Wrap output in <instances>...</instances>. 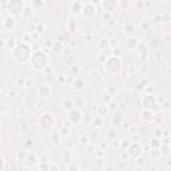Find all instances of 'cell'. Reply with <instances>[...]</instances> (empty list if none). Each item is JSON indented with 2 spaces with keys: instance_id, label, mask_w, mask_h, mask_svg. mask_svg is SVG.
<instances>
[{
  "instance_id": "3",
  "label": "cell",
  "mask_w": 171,
  "mask_h": 171,
  "mask_svg": "<svg viewBox=\"0 0 171 171\" xmlns=\"http://www.w3.org/2000/svg\"><path fill=\"white\" fill-rule=\"evenodd\" d=\"M120 67H122V62H120V59L116 58V56H112V55H111L110 58H107V60L104 62L106 71L110 72V74H116L118 71L120 70Z\"/></svg>"
},
{
  "instance_id": "35",
  "label": "cell",
  "mask_w": 171,
  "mask_h": 171,
  "mask_svg": "<svg viewBox=\"0 0 171 171\" xmlns=\"http://www.w3.org/2000/svg\"><path fill=\"white\" fill-rule=\"evenodd\" d=\"M49 171H58V166H51Z\"/></svg>"
},
{
  "instance_id": "42",
  "label": "cell",
  "mask_w": 171,
  "mask_h": 171,
  "mask_svg": "<svg viewBox=\"0 0 171 171\" xmlns=\"http://www.w3.org/2000/svg\"><path fill=\"white\" fill-rule=\"evenodd\" d=\"M3 14V8H2V5H0V15Z\"/></svg>"
},
{
  "instance_id": "6",
  "label": "cell",
  "mask_w": 171,
  "mask_h": 171,
  "mask_svg": "<svg viewBox=\"0 0 171 171\" xmlns=\"http://www.w3.org/2000/svg\"><path fill=\"white\" fill-rule=\"evenodd\" d=\"M39 124L44 130H48L55 124V118L52 116L51 114H43L42 116H40V119H39Z\"/></svg>"
},
{
  "instance_id": "39",
  "label": "cell",
  "mask_w": 171,
  "mask_h": 171,
  "mask_svg": "<svg viewBox=\"0 0 171 171\" xmlns=\"http://www.w3.org/2000/svg\"><path fill=\"white\" fill-rule=\"evenodd\" d=\"M64 80H66V79H64L63 76H60V78H59V82H64Z\"/></svg>"
},
{
  "instance_id": "38",
  "label": "cell",
  "mask_w": 171,
  "mask_h": 171,
  "mask_svg": "<svg viewBox=\"0 0 171 171\" xmlns=\"http://www.w3.org/2000/svg\"><path fill=\"white\" fill-rule=\"evenodd\" d=\"M10 95H16V91H15V90H12V91H10Z\"/></svg>"
},
{
  "instance_id": "32",
  "label": "cell",
  "mask_w": 171,
  "mask_h": 171,
  "mask_svg": "<svg viewBox=\"0 0 171 171\" xmlns=\"http://www.w3.org/2000/svg\"><path fill=\"white\" fill-rule=\"evenodd\" d=\"M4 169V159H3V157H0V171H3Z\"/></svg>"
},
{
  "instance_id": "28",
  "label": "cell",
  "mask_w": 171,
  "mask_h": 171,
  "mask_svg": "<svg viewBox=\"0 0 171 171\" xmlns=\"http://www.w3.org/2000/svg\"><path fill=\"white\" fill-rule=\"evenodd\" d=\"M27 152H28V151H26V150H23V151H19V152H17V158H19V159H20V158H21V159H26V157H27Z\"/></svg>"
},
{
  "instance_id": "20",
  "label": "cell",
  "mask_w": 171,
  "mask_h": 171,
  "mask_svg": "<svg viewBox=\"0 0 171 171\" xmlns=\"http://www.w3.org/2000/svg\"><path fill=\"white\" fill-rule=\"evenodd\" d=\"M68 31H70L71 33H75L78 31V23L74 20H70L68 21Z\"/></svg>"
},
{
  "instance_id": "40",
  "label": "cell",
  "mask_w": 171,
  "mask_h": 171,
  "mask_svg": "<svg viewBox=\"0 0 171 171\" xmlns=\"http://www.w3.org/2000/svg\"><path fill=\"white\" fill-rule=\"evenodd\" d=\"M86 38H87V40H91V39H92V36H91V35H87Z\"/></svg>"
},
{
  "instance_id": "12",
  "label": "cell",
  "mask_w": 171,
  "mask_h": 171,
  "mask_svg": "<svg viewBox=\"0 0 171 171\" xmlns=\"http://www.w3.org/2000/svg\"><path fill=\"white\" fill-rule=\"evenodd\" d=\"M38 92H39V96H42V98H49L51 96V92H52V88L49 86H40L39 87V90H38Z\"/></svg>"
},
{
  "instance_id": "30",
  "label": "cell",
  "mask_w": 171,
  "mask_h": 171,
  "mask_svg": "<svg viewBox=\"0 0 171 171\" xmlns=\"http://www.w3.org/2000/svg\"><path fill=\"white\" fill-rule=\"evenodd\" d=\"M71 72H74L75 75H78V74H79V67H78V66H72V67H71Z\"/></svg>"
},
{
  "instance_id": "19",
  "label": "cell",
  "mask_w": 171,
  "mask_h": 171,
  "mask_svg": "<svg viewBox=\"0 0 171 171\" xmlns=\"http://www.w3.org/2000/svg\"><path fill=\"white\" fill-rule=\"evenodd\" d=\"M108 46H110V42H108V39H100L99 40V44H98V48L99 49H107L108 48Z\"/></svg>"
},
{
  "instance_id": "16",
  "label": "cell",
  "mask_w": 171,
  "mask_h": 171,
  "mask_svg": "<svg viewBox=\"0 0 171 171\" xmlns=\"http://www.w3.org/2000/svg\"><path fill=\"white\" fill-rule=\"evenodd\" d=\"M33 14V8L31 7V5H24L23 10H21V16L24 17V19H28V17L32 16Z\"/></svg>"
},
{
  "instance_id": "5",
  "label": "cell",
  "mask_w": 171,
  "mask_h": 171,
  "mask_svg": "<svg viewBox=\"0 0 171 171\" xmlns=\"http://www.w3.org/2000/svg\"><path fill=\"white\" fill-rule=\"evenodd\" d=\"M82 111L79 110V108H71L70 111H68V120H70L71 124H79L82 122Z\"/></svg>"
},
{
  "instance_id": "11",
  "label": "cell",
  "mask_w": 171,
  "mask_h": 171,
  "mask_svg": "<svg viewBox=\"0 0 171 171\" xmlns=\"http://www.w3.org/2000/svg\"><path fill=\"white\" fill-rule=\"evenodd\" d=\"M142 103H143V107H146L147 110H150V108H154L155 106V99L152 95H144L142 99Z\"/></svg>"
},
{
  "instance_id": "7",
  "label": "cell",
  "mask_w": 171,
  "mask_h": 171,
  "mask_svg": "<svg viewBox=\"0 0 171 171\" xmlns=\"http://www.w3.org/2000/svg\"><path fill=\"white\" fill-rule=\"evenodd\" d=\"M2 27H3V30H5V31H14L15 27H16V20H15V17L12 16V15H8V16L3 20Z\"/></svg>"
},
{
  "instance_id": "27",
  "label": "cell",
  "mask_w": 171,
  "mask_h": 171,
  "mask_svg": "<svg viewBox=\"0 0 171 171\" xmlns=\"http://www.w3.org/2000/svg\"><path fill=\"white\" fill-rule=\"evenodd\" d=\"M92 124L96 127H102V124H103V120H102V118L100 116H98V118H95L94 120H92Z\"/></svg>"
},
{
  "instance_id": "10",
  "label": "cell",
  "mask_w": 171,
  "mask_h": 171,
  "mask_svg": "<svg viewBox=\"0 0 171 171\" xmlns=\"http://www.w3.org/2000/svg\"><path fill=\"white\" fill-rule=\"evenodd\" d=\"M82 10H83V3L82 2H71L70 3V11L72 15H82Z\"/></svg>"
},
{
  "instance_id": "33",
  "label": "cell",
  "mask_w": 171,
  "mask_h": 171,
  "mask_svg": "<svg viewBox=\"0 0 171 171\" xmlns=\"http://www.w3.org/2000/svg\"><path fill=\"white\" fill-rule=\"evenodd\" d=\"M68 132H70V131H68V130L66 128V127H64V128L60 131V134H66V135H68Z\"/></svg>"
},
{
  "instance_id": "4",
  "label": "cell",
  "mask_w": 171,
  "mask_h": 171,
  "mask_svg": "<svg viewBox=\"0 0 171 171\" xmlns=\"http://www.w3.org/2000/svg\"><path fill=\"white\" fill-rule=\"evenodd\" d=\"M96 4L98 2H86L83 3V10H82V15L84 17H94L96 14Z\"/></svg>"
},
{
  "instance_id": "13",
  "label": "cell",
  "mask_w": 171,
  "mask_h": 171,
  "mask_svg": "<svg viewBox=\"0 0 171 171\" xmlns=\"http://www.w3.org/2000/svg\"><path fill=\"white\" fill-rule=\"evenodd\" d=\"M24 2H10L8 3V8L10 11H14V12H17V11H21L24 7Z\"/></svg>"
},
{
  "instance_id": "41",
  "label": "cell",
  "mask_w": 171,
  "mask_h": 171,
  "mask_svg": "<svg viewBox=\"0 0 171 171\" xmlns=\"http://www.w3.org/2000/svg\"><path fill=\"white\" fill-rule=\"evenodd\" d=\"M110 108H111V110H114V108H115V104H114V103H111V106H110Z\"/></svg>"
},
{
  "instance_id": "25",
  "label": "cell",
  "mask_w": 171,
  "mask_h": 171,
  "mask_svg": "<svg viewBox=\"0 0 171 171\" xmlns=\"http://www.w3.org/2000/svg\"><path fill=\"white\" fill-rule=\"evenodd\" d=\"M107 112H108V108L106 107V106H100V107L98 108V114H99V116H100V118L104 116Z\"/></svg>"
},
{
  "instance_id": "31",
  "label": "cell",
  "mask_w": 171,
  "mask_h": 171,
  "mask_svg": "<svg viewBox=\"0 0 171 171\" xmlns=\"http://www.w3.org/2000/svg\"><path fill=\"white\" fill-rule=\"evenodd\" d=\"M103 19L110 20L111 19V12H104V14H103Z\"/></svg>"
},
{
  "instance_id": "18",
  "label": "cell",
  "mask_w": 171,
  "mask_h": 171,
  "mask_svg": "<svg viewBox=\"0 0 171 171\" xmlns=\"http://www.w3.org/2000/svg\"><path fill=\"white\" fill-rule=\"evenodd\" d=\"M52 49H54L55 52H62L64 49V43H62V42H55L54 44H52Z\"/></svg>"
},
{
  "instance_id": "37",
  "label": "cell",
  "mask_w": 171,
  "mask_h": 171,
  "mask_svg": "<svg viewBox=\"0 0 171 171\" xmlns=\"http://www.w3.org/2000/svg\"><path fill=\"white\" fill-rule=\"evenodd\" d=\"M0 46H5V42L3 39H0Z\"/></svg>"
},
{
  "instance_id": "9",
  "label": "cell",
  "mask_w": 171,
  "mask_h": 171,
  "mask_svg": "<svg viewBox=\"0 0 171 171\" xmlns=\"http://www.w3.org/2000/svg\"><path fill=\"white\" fill-rule=\"evenodd\" d=\"M127 152H128V155L131 158H138L139 155L142 154V146L138 144V143H131Z\"/></svg>"
},
{
  "instance_id": "1",
  "label": "cell",
  "mask_w": 171,
  "mask_h": 171,
  "mask_svg": "<svg viewBox=\"0 0 171 171\" xmlns=\"http://www.w3.org/2000/svg\"><path fill=\"white\" fill-rule=\"evenodd\" d=\"M30 62H31V66H32V68L35 71H42L43 68H46L48 64V55L43 51H36L31 55Z\"/></svg>"
},
{
  "instance_id": "24",
  "label": "cell",
  "mask_w": 171,
  "mask_h": 171,
  "mask_svg": "<svg viewBox=\"0 0 171 171\" xmlns=\"http://www.w3.org/2000/svg\"><path fill=\"white\" fill-rule=\"evenodd\" d=\"M43 4H44L43 2H36V0H32V2H31V7L33 8V11L38 10L40 7H43Z\"/></svg>"
},
{
  "instance_id": "23",
  "label": "cell",
  "mask_w": 171,
  "mask_h": 171,
  "mask_svg": "<svg viewBox=\"0 0 171 171\" xmlns=\"http://www.w3.org/2000/svg\"><path fill=\"white\" fill-rule=\"evenodd\" d=\"M139 28L146 32V31H148V30L151 28V26H150V23H148V21H142V23L139 24Z\"/></svg>"
},
{
  "instance_id": "21",
  "label": "cell",
  "mask_w": 171,
  "mask_h": 171,
  "mask_svg": "<svg viewBox=\"0 0 171 171\" xmlns=\"http://www.w3.org/2000/svg\"><path fill=\"white\" fill-rule=\"evenodd\" d=\"M51 142L54 143V144H59L60 143V134L59 132H55V134H51Z\"/></svg>"
},
{
  "instance_id": "17",
  "label": "cell",
  "mask_w": 171,
  "mask_h": 171,
  "mask_svg": "<svg viewBox=\"0 0 171 171\" xmlns=\"http://www.w3.org/2000/svg\"><path fill=\"white\" fill-rule=\"evenodd\" d=\"M102 4L104 5V8H106V12H112L115 8H116V2H103Z\"/></svg>"
},
{
  "instance_id": "15",
  "label": "cell",
  "mask_w": 171,
  "mask_h": 171,
  "mask_svg": "<svg viewBox=\"0 0 171 171\" xmlns=\"http://www.w3.org/2000/svg\"><path fill=\"white\" fill-rule=\"evenodd\" d=\"M127 47L130 49H135L139 47V40L135 38V36H130L128 39H127Z\"/></svg>"
},
{
  "instance_id": "29",
  "label": "cell",
  "mask_w": 171,
  "mask_h": 171,
  "mask_svg": "<svg viewBox=\"0 0 171 171\" xmlns=\"http://www.w3.org/2000/svg\"><path fill=\"white\" fill-rule=\"evenodd\" d=\"M63 106H66L64 108H67V110H71V107H74V106H72V100H66V103H63Z\"/></svg>"
},
{
  "instance_id": "2",
  "label": "cell",
  "mask_w": 171,
  "mask_h": 171,
  "mask_svg": "<svg viewBox=\"0 0 171 171\" xmlns=\"http://www.w3.org/2000/svg\"><path fill=\"white\" fill-rule=\"evenodd\" d=\"M14 58L19 63H26L27 60L31 58V48L27 43H21L17 44L14 48Z\"/></svg>"
},
{
  "instance_id": "8",
  "label": "cell",
  "mask_w": 171,
  "mask_h": 171,
  "mask_svg": "<svg viewBox=\"0 0 171 171\" xmlns=\"http://www.w3.org/2000/svg\"><path fill=\"white\" fill-rule=\"evenodd\" d=\"M24 162H26V166L27 167H36L39 163V159H38V155L35 154V152H27V157L26 159H24Z\"/></svg>"
},
{
  "instance_id": "26",
  "label": "cell",
  "mask_w": 171,
  "mask_h": 171,
  "mask_svg": "<svg viewBox=\"0 0 171 171\" xmlns=\"http://www.w3.org/2000/svg\"><path fill=\"white\" fill-rule=\"evenodd\" d=\"M88 135H82L79 138V144H82V146H87L88 144Z\"/></svg>"
},
{
  "instance_id": "22",
  "label": "cell",
  "mask_w": 171,
  "mask_h": 171,
  "mask_svg": "<svg viewBox=\"0 0 171 171\" xmlns=\"http://www.w3.org/2000/svg\"><path fill=\"white\" fill-rule=\"evenodd\" d=\"M5 42H7V43H5V47H7V48H15V47H16V44H15V38H14V36H12V38H10V39H7V40H5Z\"/></svg>"
},
{
  "instance_id": "14",
  "label": "cell",
  "mask_w": 171,
  "mask_h": 171,
  "mask_svg": "<svg viewBox=\"0 0 171 171\" xmlns=\"http://www.w3.org/2000/svg\"><path fill=\"white\" fill-rule=\"evenodd\" d=\"M84 87H86V83H84V80H83V79L76 78V79L74 80L72 88L75 90V91H83V90H84Z\"/></svg>"
},
{
  "instance_id": "34",
  "label": "cell",
  "mask_w": 171,
  "mask_h": 171,
  "mask_svg": "<svg viewBox=\"0 0 171 171\" xmlns=\"http://www.w3.org/2000/svg\"><path fill=\"white\" fill-rule=\"evenodd\" d=\"M108 92H110V94H115L116 90H115V88H108Z\"/></svg>"
},
{
  "instance_id": "36",
  "label": "cell",
  "mask_w": 171,
  "mask_h": 171,
  "mask_svg": "<svg viewBox=\"0 0 171 171\" xmlns=\"http://www.w3.org/2000/svg\"><path fill=\"white\" fill-rule=\"evenodd\" d=\"M126 31H132V26H126Z\"/></svg>"
}]
</instances>
